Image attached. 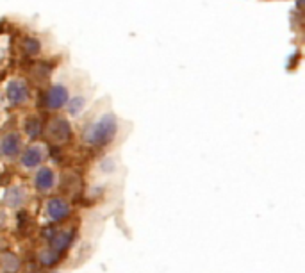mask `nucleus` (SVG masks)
<instances>
[{"label":"nucleus","instance_id":"obj_13","mask_svg":"<svg viewBox=\"0 0 305 273\" xmlns=\"http://www.w3.org/2000/svg\"><path fill=\"white\" fill-rule=\"evenodd\" d=\"M66 105H68V112L72 116H79L86 107V97L84 95H75V97H72V100H68Z\"/></svg>","mask_w":305,"mask_h":273},{"label":"nucleus","instance_id":"obj_12","mask_svg":"<svg viewBox=\"0 0 305 273\" xmlns=\"http://www.w3.org/2000/svg\"><path fill=\"white\" fill-rule=\"evenodd\" d=\"M25 134H27L31 140H36V138L39 136V132H41V120L38 118V116H29L27 120H25Z\"/></svg>","mask_w":305,"mask_h":273},{"label":"nucleus","instance_id":"obj_8","mask_svg":"<svg viewBox=\"0 0 305 273\" xmlns=\"http://www.w3.org/2000/svg\"><path fill=\"white\" fill-rule=\"evenodd\" d=\"M34 184L39 191H50L56 186V173H54V170L46 168V166L39 168L34 177Z\"/></svg>","mask_w":305,"mask_h":273},{"label":"nucleus","instance_id":"obj_18","mask_svg":"<svg viewBox=\"0 0 305 273\" xmlns=\"http://www.w3.org/2000/svg\"><path fill=\"white\" fill-rule=\"evenodd\" d=\"M4 221H6V218H4V214H0V227L4 225Z\"/></svg>","mask_w":305,"mask_h":273},{"label":"nucleus","instance_id":"obj_5","mask_svg":"<svg viewBox=\"0 0 305 273\" xmlns=\"http://www.w3.org/2000/svg\"><path fill=\"white\" fill-rule=\"evenodd\" d=\"M43 157H45V148L39 147V145H32L21 154L20 163L24 168H38L41 165Z\"/></svg>","mask_w":305,"mask_h":273},{"label":"nucleus","instance_id":"obj_10","mask_svg":"<svg viewBox=\"0 0 305 273\" xmlns=\"http://www.w3.org/2000/svg\"><path fill=\"white\" fill-rule=\"evenodd\" d=\"M72 243V231H57L56 234L50 238V248L56 252H63L70 246Z\"/></svg>","mask_w":305,"mask_h":273},{"label":"nucleus","instance_id":"obj_7","mask_svg":"<svg viewBox=\"0 0 305 273\" xmlns=\"http://www.w3.org/2000/svg\"><path fill=\"white\" fill-rule=\"evenodd\" d=\"M20 145H21V140L18 134L14 132L6 134V136L0 140V155H4V157H14V155L20 152Z\"/></svg>","mask_w":305,"mask_h":273},{"label":"nucleus","instance_id":"obj_6","mask_svg":"<svg viewBox=\"0 0 305 273\" xmlns=\"http://www.w3.org/2000/svg\"><path fill=\"white\" fill-rule=\"evenodd\" d=\"M46 213H49L50 220L61 221L70 214V206L63 198H50L49 203H46Z\"/></svg>","mask_w":305,"mask_h":273},{"label":"nucleus","instance_id":"obj_11","mask_svg":"<svg viewBox=\"0 0 305 273\" xmlns=\"http://www.w3.org/2000/svg\"><path fill=\"white\" fill-rule=\"evenodd\" d=\"M0 266L6 273H16L20 270V259H18L14 254L6 252L0 256Z\"/></svg>","mask_w":305,"mask_h":273},{"label":"nucleus","instance_id":"obj_16","mask_svg":"<svg viewBox=\"0 0 305 273\" xmlns=\"http://www.w3.org/2000/svg\"><path fill=\"white\" fill-rule=\"evenodd\" d=\"M116 166H118V163H116L114 157H104L99 163V170L102 173H105V175H109V173H114Z\"/></svg>","mask_w":305,"mask_h":273},{"label":"nucleus","instance_id":"obj_14","mask_svg":"<svg viewBox=\"0 0 305 273\" xmlns=\"http://www.w3.org/2000/svg\"><path fill=\"white\" fill-rule=\"evenodd\" d=\"M57 259H59V252H56L52 248L39 252V261H41L43 266H52V264L57 263Z\"/></svg>","mask_w":305,"mask_h":273},{"label":"nucleus","instance_id":"obj_15","mask_svg":"<svg viewBox=\"0 0 305 273\" xmlns=\"http://www.w3.org/2000/svg\"><path fill=\"white\" fill-rule=\"evenodd\" d=\"M21 49H24V52L29 54V56H36V54H39V50H41V45H39V41L36 38H27L21 43Z\"/></svg>","mask_w":305,"mask_h":273},{"label":"nucleus","instance_id":"obj_17","mask_svg":"<svg viewBox=\"0 0 305 273\" xmlns=\"http://www.w3.org/2000/svg\"><path fill=\"white\" fill-rule=\"evenodd\" d=\"M293 11L305 13V0H295V9H293Z\"/></svg>","mask_w":305,"mask_h":273},{"label":"nucleus","instance_id":"obj_3","mask_svg":"<svg viewBox=\"0 0 305 273\" xmlns=\"http://www.w3.org/2000/svg\"><path fill=\"white\" fill-rule=\"evenodd\" d=\"M68 100H70V93H68V89L63 84H54L45 95V105L49 109H52V111L64 107L68 104Z\"/></svg>","mask_w":305,"mask_h":273},{"label":"nucleus","instance_id":"obj_4","mask_svg":"<svg viewBox=\"0 0 305 273\" xmlns=\"http://www.w3.org/2000/svg\"><path fill=\"white\" fill-rule=\"evenodd\" d=\"M6 95H7V100L13 105H20L29 98V88L27 84H25V81H21V79H13V81L7 82Z\"/></svg>","mask_w":305,"mask_h":273},{"label":"nucleus","instance_id":"obj_1","mask_svg":"<svg viewBox=\"0 0 305 273\" xmlns=\"http://www.w3.org/2000/svg\"><path fill=\"white\" fill-rule=\"evenodd\" d=\"M118 132V120L112 112H105L99 120L91 123L88 129L82 132L84 143L93 145V147H105L116 138Z\"/></svg>","mask_w":305,"mask_h":273},{"label":"nucleus","instance_id":"obj_2","mask_svg":"<svg viewBox=\"0 0 305 273\" xmlns=\"http://www.w3.org/2000/svg\"><path fill=\"white\" fill-rule=\"evenodd\" d=\"M46 136L54 143L63 145L72 138V125L64 118H52L49 122V127H46Z\"/></svg>","mask_w":305,"mask_h":273},{"label":"nucleus","instance_id":"obj_9","mask_svg":"<svg viewBox=\"0 0 305 273\" xmlns=\"http://www.w3.org/2000/svg\"><path fill=\"white\" fill-rule=\"evenodd\" d=\"M27 200V193H25V189L21 188V186H13V188H9L6 191V203L9 207H20L24 206V202Z\"/></svg>","mask_w":305,"mask_h":273}]
</instances>
